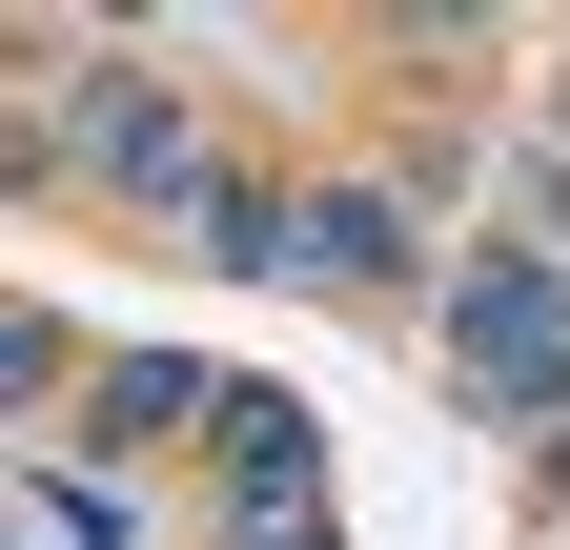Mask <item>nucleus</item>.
<instances>
[{
  "label": "nucleus",
  "instance_id": "obj_1",
  "mask_svg": "<svg viewBox=\"0 0 570 550\" xmlns=\"http://www.w3.org/2000/svg\"><path fill=\"white\" fill-rule=\"evenodd\" d=\"M449 367L489 407H570V286H550V265H469V286H449Z\"/></svg>",
  "mask_w": 570,
  "mask_h": 550
},
{
  "label": "nucleus",
  "instance_id": "obj_2",
  "mask_svg": "<svg viewBox=\"0 0 570 550\" xmlns=\"http://www.w3.org/2000/svg\"><path fill=\"white\" fill-rule=\"evenodd\" d=\"M82 144H102V184H142V204H184V184H204L184 102H142V82H102V102H82Z\"/></svg>",
  "mask_w": 570,
  "mask_h": 550
}]
</instances>
